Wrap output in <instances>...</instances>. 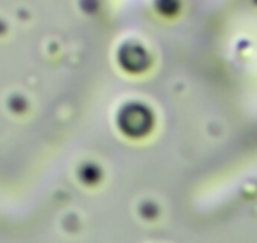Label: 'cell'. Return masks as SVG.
<instances>
[{
    "label": "cell",
    "mask_w": 257,
    "mask_h": 243,
    "mask_svg": "<svg viewBox=\"0 0 257 243\" xmlns=\"http://www.w3.org/2000/svg\"><path fill=\"white\" fill-rule=\"evenodd\" d=\"M120 126L128 135H143L151 128V113L140 105H130L120 116Z\"/></svg>",
    "instance_id": "cell-1"
},
{
    "label": "cell",
    "mask_w": 257,
    "mask_h": 243,
    "mask_svg": "<svg viewBox=\"0 0 257 243\" xmlns=\"http://www.w3.org/2000/svg\"><path fill=\"white\" fill-rule=\"evenodd\" d=\"M122 62L130 69H142L148 65V56L139 47H126L122 54Z\"/></svg>",
    "instance_id": "cell-2"
}]
</instances>
